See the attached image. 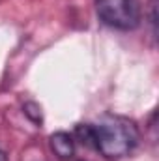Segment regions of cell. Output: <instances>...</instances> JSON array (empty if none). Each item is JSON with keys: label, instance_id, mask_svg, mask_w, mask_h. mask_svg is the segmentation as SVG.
Masks as SVG:
<instances>
[{"label": "cell", "instance_id": "cell-1", "mask_svg": "<svg viewBox=\"0 0 159 161\" xmlns=\"http://www.w3.org/2000/svg\"><path fill=\"white\" fill-rule=\"evenodd\" d=\"M92 148L105 159L116 161L135 152L140 142V131L137 124L125 116L103 114L90 124Z\"/></svg>", "mask_w": 159, "mask_h": 161}, {"label": "cell", "instance_id": "cell-2", "mask_svg": "<svg viewBox=\"0 0 159 161\" xmlns=\"http://www.w3.org/2000/svg\"><path fill=\"white\" fill-rule=\"evenodd\" d=\"M97 19L114 30L131 32L140 26L142 8L139 0H96Z\"/></svg>", "mask_w": 159, "mask_h": 161}, {"label": "cell", "instance_id": "cell-3", "mask_svg": "<svg viewBox=\"0 0 159 161\" xmlns=\"http://www.w3.org/2000/svg\"><path fill=\"white\" fill-rule=\"evenodd\" d=\"M75 137L68 131H56L49 137V148L60 161H71L75 156Z\"/></svg>", "mask_w": 159, "mask_h": 161}, {"label": "cell", "instance_id": "cell-4", "mask_svg": "<svg viewBox=\"0 0 159 161\" xmlns=\"http://www.w3.org/2000/svg\"><path fill=\"white\" fill-rule=\"evenodd\" d=\"M23 113L25 116L30 122H34L36 125H41L43 124V114H41V107L36 103V101H26L23 105Z\"/></svg>", "mask_w": 159, "mask_h": 161}, {"label": "cell", "instance_id": "cell-5", "mask_svg": "<svg viewBox=\"0 0 159 161\" xmlns=\"http://www.w3.org/2000/svg\"><path fill=\"white\" fill-rule=\"evenodd\" d=\"M148 23H150V30L152 36H157V0H150L148 6Z\"/></svg>", "mask_w": 159, "mask_h": 161}, {"label": "cell", "instance_id": "cell-6", "mask_svg": "<svg viewBox=\"0 0 159 161\" xmlns=\"http://www.w3.org/2000/svg\"><path fill=\"white\" fill-rule=\"evenodd\" d=\"M0 161H8V154H6L2 148H0Z\"/></svg>", "mask_w": 159, "mask_h": 161}]
</instances>
